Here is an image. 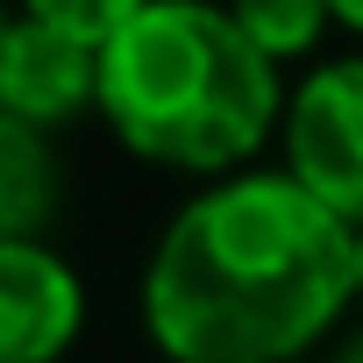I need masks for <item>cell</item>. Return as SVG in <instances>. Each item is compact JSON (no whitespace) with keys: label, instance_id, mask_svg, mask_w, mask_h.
<instances>
[{"label":"cell","instance_id":"277c9868","mask_svg":"<svg viewBox=\"0 0 363 363\" xmlns=\"http://www.w3.org/2000/svg\"><path fill=\"white\" fill-rule=\"evenodd\" d=\"M79 278L43 250V242H15L0 250V363H50L72 349L79 335Z\"/></svg>","mask_w":363,"mask_h":363},{"label":"cell","instance_id":"7a4b0ae2","mask_svg":"<svg viewBox=\"0 0 363 363\" xmlns=\"http://www.w3.org/2000/svg\"><path fill=\"white\" fill-rule=\"evenodd\" d=\"M100 107L135 157L178 171L242 164L278 121V65L207 0H150L100 50Z\"/></svg>","mask_w":363,"mask_h":363},{"label":"cell","instance_id":"ba28073f","mask_svg":"<svg viewBox=\"0 0 363 363\" xmlns=\"http://www.w3.org/2000/svg\"><path fill=\"white\" fill-rule=\"evenodd\" d=\"M143 8H150V0H22V15H29V22H43V29L86 43V50H107V43H114Z\"/></svg>","mask_w":363,"mask_h":363},{"label":"cell","instance_id":"3957f363","mask_svg":"<svg viewBox=\"0 0 363 363\" xmlns=\"http://www.w3.org/2000/svg\"><path fill=\"white\" fill-rule=\"evenodd\" d=\"M292 186H306L335 221L363 228V57L320 65L285 114Z\"/></svg>","mask_w":363,"mask_h":363},{"label":"cell","instance_id":"8992f818","mask_svg":"<svg viewBox=\"0 0 363 363\" xmlns=\"http://www.w3.org/2000/svg\"><path fill=\"white\" fill-rule=\"evenodd\" d=\"M50 214H57V157L43 128L0 114V250L36 242Z\"/></svg>","mask_w":363,"mask_h":363},{"label":"cell","instance_id":"6da1fadb","mask_svg":"<svg viewBox=\"0 0 363 363\" xmlns=\"http://www.w3.org/2000/svg\"><path fill=\"white\" fill-rule=\"evenodd\" d=\"M356 292V228L292 178H235L178 214L143 278V320L178 363H285Z\"/></svg>","mask_w":363,"mask_h":363},{"label":"cell","instance_id":"8fae6325","mask_svg":"<svg viewBox=\"0 0 363 363\" xmlns=\"http://www.w3.org/2000/svg\"><path fill=\"white\" fill-rule=\"evenodd\" d=\"M356 285H363V228H356Z\"/></svg>","mask_w":363,"mask_h":363},{"label":"cell","instance_id":"5b68a950","mask_svg":"<svg viewBox=\"0 0 363 363\" xmlns=\"http://www.w3.org/2000/svg\"><path fill=\"white\" fill-rule=\"evenodd\" d=\"M86 100H100V50L22 15L8 29V43H0V114L50 128V121L79 114Z\"/></svg>","mask_w":363,"mask_h":363},{"label":"cell","instance_id":"30bf717a","mask_svg":"<svg viewBox=\"0 0 363 363\" xmlns=\"http://www.w3.org/2000/svg\"><path fill=\"white\" fill-rule=\"evenodd\" d=\"M335 363H363V335H356V342H349V349H342Z\"/></svg>","mask_w":363,"mask_h":363},{"label":"cell","instance_id":"52a82bcc","mask_svg":"<svg viewBox=\"0 0 363 363\" xmlns=\"http://www.w3.org/2000/svg\"><path fill=\"white\" fill-rule=\"evenodd\" d=\"M235 29L278 65V57H292V50H306L313 36H320V22H328V0H235Z\"/></svg>","mask_w":363,"mask_h":363},{"label":"cell","instance_id":"9c48e42d","mask_svg":"<svg viewBox=\"0 0 363 363\" xmlns=\"http://www.w3.org/2000/svg\"><path fill=\"white\" fill-rule=\"evenodd\" d=\"M328 15L349 22V29H363V0H328Z\"/></svg>","mask_w":363,"mask_h":363},{"label":"cell","instance_id":"7c38bea8","mask_svg":"<svg viewBox=\"0 0 363 363\" xmlns=\"http://www.w3.org/2000/svg\"><path fill=\"white\" fill-rule=\"evenodd\" d=\"M0 43H8V22H0Z\"/></svg>","mask_w":363,"mask_h":363}]
</instances>
